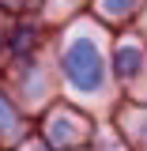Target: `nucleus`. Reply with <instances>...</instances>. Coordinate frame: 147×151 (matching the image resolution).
<instances>
[{"instance_id":"f257e3e1","label":"nucleus","mask_w":147,"mask_h":151,"mask_svg":"<svg viewBox=\"0 0 147 151\" xmlns=\"http://www.w3.org/2000/svg\"><path fill=\"white\" fill-rule=\"evenodd\" d=\"M64 68H68V76H72V83L79 91H98V83H102V57H98V49L87 38H75L68 45Z\"/></svg>"},{"instance_id":"f03ea898","label":"nucleus","mask_w":147,"mask_h":151,"mask_svg":"<svg viewBox=\"0 0 147 151\" xmlns=\"http://www.w3.org/2000/svg\"><path fill=\"white\" fill-rule=\"evenodd\" d=\"M117 68H121V76H132L136 68H140V49H125L121 60H117Z\"/></svg>"},{"instance_id":"7ed1b4c3","label":"nucleus","mask_w":147,"mask_h":151,"mask_svg":"<svg viewBox=\"0 0 147 151\" xmlns=\"http://www.w3.org/2000/svg\"><path fill=\"white\" fill-rule=\"evenodd\" d=\"M128 4H132V0H106V8H110V12H125Z\"/></svg>"}]
</instances>
